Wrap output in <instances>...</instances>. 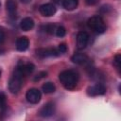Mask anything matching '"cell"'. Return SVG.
<instances>
[{"mask_svg":"<svg viewBox=\"0 0 121 121\" xmlns=\"http://www.w3.org/2000/svg\"><path fill=\"white\" fill-rule=\"evenodd\" d=\"M0 77H1V70H0Z\"/></svg>","mask_w":121,"mask_h":121,"instance_id":"cell-26","label":"cell"},{"mask_svg":"<svg viewBox=\"0 0 121 121\" xmlns=\"http://www.w3.org/2000/svg\"><path fill=\"white\" fill-rule=\"evenodd\" d=\"M41 97H42V94L41 92L36 89V88H31L29 89L26 94V98L28 102L32 103V104H36L38 103L40 100H41Z\"/></svg>","mask_w":121,"mask_h":121,"instance_id":"cell-6","label":"cell"},{"mask_svg":"<svg viewBox=\"0 0 121 121\" xmlns=\"http://www.w3.org/2000/svg\"><path fill=\"white\" fill-rule=\"evenodd\" d=\"M71 60L76 64H84L88 61V57L84 53H75L71 57Z\"/></svg>","mask_w":121,"mask_h":121,"instance_id":"cell-12","label":"cell"},{"mask_svg":"<svg viewBox=\"0 0 121 121\" xmlns=\"http://www.w3.org/2000/svg\"><path fill=\"white\" fill-rule=\"evenodd\" d=\"M85 2L87 3V5L93 6V5H95V4L98 2V0H85Z\"/></svg>","mask_w":121,"mask_h":121,"instance_id":"cell-24","label":"cell"},{"mask_svg":"<svg viewBox=\"0 0 121 121\" xmlns=\"http://www.w3.org/2000/svg\"><path fill=\"white\" fill-rule=\"evenodd\" d=\"M22 3H24V4H28V3H30L31 2V0H20Z\"/></svg>","mask_w":121,"mask_h":121,"instance_id":"cell-25","label":"cell"},{"mask_svg":"<svg viewBox=\"0 0 121 121\" xmlns=\"http://www.w3.org/2000/svg\"><path fill=\"white\" fill-rule=\"evenodd\" d=\"M59 79L67 90H74L78 80V75L73 70H64L59 75Z\"/></svg>","mask_w":121,"mask_h":121,"instance_id":"cell-1","label":"cell"},{"mask_svg":"<svg viewBox=\"0 0 121 121\" xmlns=\"http://www.w3.org/2000/svg\"><path fill=\"white\" fill-rule=\"evenodd\" d=\"M89 42V35L86 31H79L77 35V47L78 49H83L86 47Z\"/></svg>","mask_w":121,"mask_h":121,"instance_id":"cell-9","label":"cell"},{"mask_svg":"<svg viewBox=\"0 0 121 121\" xmlns=\"http://www.w3.org/2000/svg\"><path fill=\"white\" fill-rule=\"evenodd\" d=\"M46 75H47V73L46 72H40L35 78H34V80L35 81H37V80H40L42 78H44V77H46Z\"/></svg>","mask_w":121,"mask_h":121,"instance_id":"cell-22","label":"cell"},{"mask_svg":"<svg viewBox=\"0 0 121 121\" xmlns=\"http://www.w3.org/2000/svg\"><path fill=\"white\" fill-rule=\"evenodd\" d=\"M5 37H6L5 31H4V29L0 26V43H2L5 41Z\"/></svg>","mask_w":121,"mask_h":121,"instance_id":"cell-23","label":"cell"},{"mask_svg":"<svg viewBox=\"0 0 121 121\" xmlns=\"http://www.w3.org/2000/svg\"><path fill=\"white\" fill-rule=\"evenodd\" d=\"M23 78L24 77L15 69L13 75L11 76L9 81V90L12 94H17L21 90L22 83H23Z\"/></svg>","mask_w":121,"mask_h":121,"instance_id":"cell-2","label":"cell"},{"mask_svg":"<svg viewBox=\"0 0 121 121\" xmlns=\"http://www.w3.org/2000/svg\"><path fill=\"white\" fill-rule=\"evenodd\" d=\"M120 63H121V56H120V54H117V55H115V57L113 59V65L116 67L117 70L120 69Z\"/></svg>","mask_w":121,"mask_h":121,"instance_id":"cell-20","label":"cell"},{"mask_svg":"<svg viewBox=\"0 0 121 121\" xmlns=\"http://www.w3.org/2000/svg\"><path fill=\"white\" fill-rule=\"evenodd\" d=\"M87 25L91 29H93L96 33H103L106 30L105 23H104L103 19L98 15L89 18V20L87 22Z\"/></svg>","mask_w":121,"mask_h":121,"instance_id":"cell-3","label":"cell"},{"mask_svg":"<svg viewBox=\"0 0 121 121\" xmlns=\"http://www.w3.org/2000/svg\"><path fill=\"white\" fill-rule=\"evenodd\" d=\"M35 66L33 63L31 62H23V61H20L16 67V70L23 76V77H26V76H28L29 74H31L34 70Z\"/></svg>","mask_w":121,"mask_h":121,"instance_id":"cell-4","label":"cell"},{"mask_svg":"<svg viewBox=\"0 0 121 121\" xmlns=\"http://www.w3.org/2000/svg\"><path fill=\"white\" fill-rule=\"evenodd\" d=\"M78 5V0H62V7L67 10L75 9Z\"/></svg>","mask_w":121,"mask_h":121,"instance_id":"cell-15","label":"cell"},{"mask_svg":"<svg viewBox=\"0 0 121 121\" xmlns=\"http://www.w3.org/2000/svg\"><path fill=\"white\" fill-rule=\"evenodd\" d=\"M7 106V99H6V95L4 93L0 92V108L2 110H5Z\"/></svg>","mask_w":121,"mask_h":121,"instance_id":"cell-17","label":"cell"},{"mask_svg":"<svg viewBox=\"0 0 121 121\" xmlns=\"http://www.w3.org/2000/svg\"><path fill=\"white\" fill-rule=\"evenodd\" d=\"M6 9L8 12L9 13L10 17L16 16V10H17V4L14 0H7L6 1Z\"/></svg>","mask_w":121,"mask_h":121,"instance_id":"cell-14","label":"cell"},{"mask_svg":"<svg viewBox=\"0 0 121 121\" xmlns=\"http://www.w3.org/2000/svg\"><path fill=\"white\" fill-rule=\"evenodd\" d=\"M28 45H29V41L25 36L18 38L16 41V48L19 51H26L28 48Z\"/></svg>","mask_w":121,"mask_h":121,"instance_id":"cell-11","label":"cell"},{"mask_svg":"<svg viewBox=\"0 0 121 121\" xmlns=\"http://www.w3.org/2000/svg\"><path fill=\"white\" fill-rule=\"evenodd\" d=\"M39 10H40V13L43 16L50 17V16H53L56 13V7L51 3H46V4L42 5L39 8Z\"/></svg>","mask_w":121,"mask_h":121,"instance_id":"cell-8","label":"cell"},{"mask_svg":"<svg viewBox=\"0 0 121 121\" xmlns=\"http://www.w3.org/2000/svg\"><path fill=\"white\" fill-rule=\"evenodd\" d=\"M33 26H34V21L30 17L24 18L20 23V28L24 31H28L30 29H32Z\"/></svg>","mask_w":121,"mask_h":121,"instance_id":"cell-13","label":"cell"},{"mask_svg":"<svg viewBox=\"0 0 121 121\" xmlns=\"http://www.w3.org/2000/svg\"><path fill=\"white\" fill-rule=\"evenodd\" d=\"M56 35L58 36V37H63V36H65V34H66V29L63 27V26H58L57 28H56Z\"/></svg>","mask_w":121,"mask_h":121,"instance_id":"cell-18","label":"cell"},{"mask_svg":"<svg viewBox=\"0 0 121 121\" xmlns=\"http://www.w3.org/2000/svg\"><path fill=\"white\" fill-rule=\"evenodd\" d=\"M106 93V87L101 83H96L93 86L88 87L87 94L90 96H96V95H102Z\"/></svg>","mask_w":121,"mask_h":121,"instance_id":"cell-5","label":"cell"},{"mask_svg":"<svg viewBox=\"0 0 121 121\" xmlns=\"http://www.w3.org/2000/svg\"><path fill=\"white\" fill-rule=\"evenodd\" d=\"M37 55L40 58H47V57L58 56L60 55V53L56 48H40L37 50Z\"/></svg>","mask_w":121,"mask_h":121,"instance_id":"cell-10","label":"cell"},{"mask_svg":"<svg viewBox=\"0 0 121 121\" xmlns=\"http://www.w3.org/2000/svg\"><path fill=\"white\" fill-rule=\"evenodd\" d=\"M42 89H43V93H45V94H51V93H54L55 92L56 87H55L54 83H52V82H45L44 84H43Z\"/></svg>","mask_w":121,"mask_h":121,"instance_id":"cell-16","label":"cell"},{"mask_svg":"<svg viewBox=\"0 0 121 121\" xmlns=\"http://www.w3.org/2000/svg\"><path fill=\"white\" fill-rule=\"evenodd\" d=\"M57 49H58V51H59L60 54H63V53H65V52L67 51V45H66L64 43H60Z\"/></svg>","mask_w":121,"mask_h":121,"instance_id":"cell-21","label":"cell"},{"mask_svg":"<svg viewBox=\"0 0 121 121\" xmlns=\"http://www.w3.org/2000/svg\"><path fill=\"white\" fill-rule=\"evenodd\" d=\"M43 28H44V31H45V32L52 34L54 31H56V28H57V27H56V26H55V25L50 24V25H46V26H43Z\"/></svg>","mask_w":121,"mask_h":121,"instance_id":"cell-19","label":"cell"},{"mask_svg":"<svg viewBox=\"0 0 121 121\" xmlns=\"http://www.w3.org/2000/svg\"><path fill=\"white\" fill-rule=\"evenodd\" d=\"M55 104L53 102H47L39 111V115L42 117H49L55 113Z\"/></svg>","mask_w":121,"mask_h":121,"instance_id":"cell-7","label":"cell"}]
</instances>
